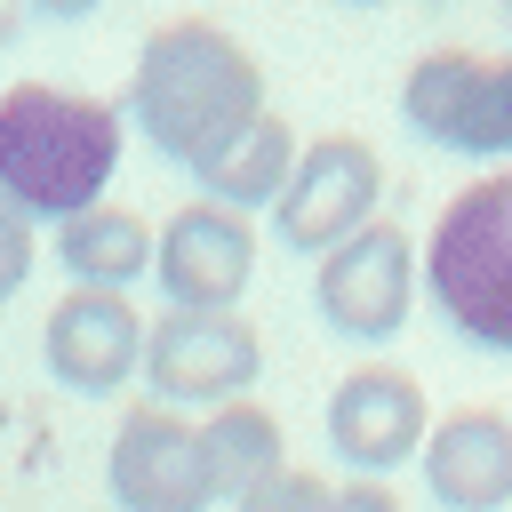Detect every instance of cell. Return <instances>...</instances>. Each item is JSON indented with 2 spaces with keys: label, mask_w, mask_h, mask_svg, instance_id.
I'll return each mask as SVG.
<instances>
[{
  "label": "cell",
  "mask_w": 512,
  "mask_h": 512,
  "mask_svg": "<svg viewBox=\"0 0 512 512\" xmlns=\"http://www.w3.org/2000/svg\"><path fill=\"white\" fill-rule=\"evenodd\" d=\"M32 256H40V248H32V224H24V216H16L8 200H0V304H8L16 288H24Z\"/></svg>",
  "instance_id": "obj_17"
},
{
  "label": "cell",
  "mask_w": 512,
  "mask_h": 512,
  "mask_svg": "<svg viewBox=\"0 0 512 512\" xmlns=\"http://www.w3.org/2000/svg\"><path fill=\"white\" fill-rule=\"evenodd\" d=\"M120 168V112L104 96H72V88H40L16 80L0 96V200L32 224H64L80 208L104 200Z\"/></svg>",
  "instance_id": "obj_2"
},
{
  "label": "cell",
  "mask_w": 512,
  "mask_h": 512,
  "mask_svg": "<svg viewBox=\"0 0 512 512\" xmlns=\"http://www.w3.org/2000/svg\"><path fill=\"white\" fill-rule=\"evenodd\" d=\"M432 432V408H424V384L392 360H360L352 376H336L328 392V448L360 472V480H384L392 464H408Z\"/></svg>",
  "instance_id": "obj_9"
},
{
  "label": "cell",
  "mask_w": 512,
  "mask_h": 512,
  "mask_svg": "<svg viewBox=\"0 0 512 512\" xmlns=\"http://www.w3.org/2000/svg\"><path fill=\"white\" fill-rule=\"evenodd\" d=\"M360 8H376V0H360Z\"/></svg>",
  "instance_id": "obj_20"
},
{
  "label": "cell",
  "mask_w": 512,
  "mask_h": 512,
  "mask_svg": "<svg viewBox=\"0 0 512 512\" xmlns=\"http://www.w3.org/2000/svg\"><path fill=\"white\" fill-rule=\"evenodd\" d=\"M112 504L120 512H208V464H200V424H184L176 408H128L104 456Z\"/></svg>",
  "instance_id": "obj_10"
},
{
  "label": "cell",
  "mask_w": 512,
  "mask_h": 512,
  "mask_svg": "<svg viewBox=\"0 0 512 512\" xmlns=\"http://www.w3.org/2000/svg\"><path fill=\"white\" fill-rule=\"evenodd\" d=\"M32 8H40V16H88L96 0H32Z\"/></svg>",
  "instance_id": "obj_19"
},
{
  "label": "cell",
  "mask_w": 512,
  "mask_h": 512,
  "mask_svg": "<svg viewBox=\"0 0 512 512\" xmlns=\"http://www.w3.org/2000/svg\"><path fill=\"white\" fill-rule=\"evenodd\" d=\"M56 264L72 272V288H112V296H128V288L152 272V224H144L136 208L96 200V208H80V216L56 224Z\"/></svg>",
  "instance_id": "obj_13"
},
{
  "label": "cell",
  "mask_w": 512,
  "mask_h": 512,
  "mask_svg": "<svg viewBox=\"0 0 512 512\" xmlns=\"http://www.w3.org/2000/svg\"><path fill=\"white\" fill-rule=\"evenodd\" d=\"M232 512H336V488H328L320 472H304V464H280V472L256 480Z\"/></svg>",
  "instance_id": "obj_16"
},
{
  "label": "cell",
  "mask_w": 512,
  "mask_h": 512,
  "mask_svg": "<svg viewBox=\"0 0 512 512\" xmlns=\"http://www.w3.org/2000/svg\"><path fill=\"white\" fill-rule=\"evenodd\" d=\"M280 448H288V440H280V416H272V408H256V400H224V408H208V424H200L208 496L240 504L256 480H272V472L288 464Z\"/></svg>",
  "instance_id": "obj_14"
},
{
  "label": "cell",
  "mask_w": 512,
  "mask_h": 512,
  "mask_svg": "<svg viewBox=\"0 0 512 512\" xmlns=\"http://www.w3.org/2000/svg\"><path fill=\"white\" fill-rule=\"evenodd\" d=\"M152 280H160L168 312H240V296L256 280V232H248V216H232L216 200H184L152 232Z\"/></svg>",
  "instance_id": "obj_8"
},
{
  "label": "cell",
  "mask_w": 512,
  "mask_h": 512,
  "mask_svg": "<svg viewBox=\"0 0 512 512\" xmlns=\"http://www.w3.org/2000/svg\"><path fill=\"white\" fill-rule=\"evenodd\" d=\"M400 112L416 136L496 160L512 152V56H464V48H432L408 80H400Z\"/></svg>",
  "instance_id": "obj_6"
},
{
  "label": "cell",
  "mask_w": 512,
  "mask_h": 512,
  "mask_svg": "<svg viewBox=\"0 0 512 512\" xmlns=\"http://www.w3.org/2000/svg\"><path fill=\"white\" fill-rule=\"evenodd\" d=\"M416 464H424L432 504H448V512H504L512 504V416L456 408V416H440L424 432Z\"/></svg>",
  "instance_id": "obj_12"
},
{
  "label": "cell",
  "mask_w": 512,
  "mask_h": 512,
  "mask_svg": "<svg viewBox=\"0 0 512 512\" xmlns=\"http://www.w3.org/2000/svg\"><path fill=\"white\" fill-rule=\"evenodd\" d=\"M312 304L336 336H360V344H384L408 328V304H416V240L400 224H360L344 248L320 256L312 272Z\"/></svg>",
  "instance_id": "obj_7"
},
{
  "label": "cell",
  "mask_w": 512,
  "mask_h": 512,
  "mask_svg": "<svg viewBox=\"0 0 512 512\" xmlns=\"http://www.w3.org/2000/svg\"><path fill=\"white\" fill-rule=\"evenodd\" d=\"M40 360L64 392L104 400L144 368V312L112 288H64L48 328H40Z\"/></svg>",
  "instance_id": "obj_11"
},
{
  "label": "cell",
  "mask_w": 512,
  "mask_h": 512,
  "mask_svg": "<svg viewBox=\"0 0 512 512\" xmlns=\"http://www.w3.org/2000/svg\"><path fill=\"white\" fill-rule=\"evenodd\" d=\"M336 512H400V496L384 480H352V488H336Z\"/></svg>",
  "instance_id": "obj_18"
},
{
  "label": "cell",
  "mask_w": 512,
  "mask_h": 512,
  "mask_svg": "<svg viewBox=\"0 0 512 512\" xmlns=\"http://www.w3.org/2000/svg\"><path fill=\"white\" fill-rule=\"evenodd\" d=\"M424 288L432 304L488 352H512V168L464 184L432 240H424Z\"/></svg>",
  "instance_id": "obj_3"
},
{
  "label": "cell",
  "mask_w": 512,
  "mask_h": 512,
  "mask_svg": "<svg viewBox=\"0 0 512 512\" xmlns=\"http://www.w3.org/2000/svg\"><path fill=\"white\" fill-rule=\"evenodd\" d=\"M288 168H296V128L280 120V112H264L208 176H200V192L216 200V208H232V216H248V208H272L280 200V184H288Z\"/></svg>",
  "instance_id": "obj_15"
},
{
  "label": "cell",
  "mask_w": 512,
  "mask_h": 512,
  "mask_svg": "<svg viewBox=\"0 0 512 512\" xmlns=\"http://www.w3.org/2000/svg\"><path fill=\"white\" fill-rule=\"evenodd\" d=\"M264 376V336L240 312H160L144 328V384L160 408H224Z\"/></svg>",
  "instance_id": "obj_5"
},
{
  "label": "cell",
  "mask_w": 512,
  "mask_h": 512,
  "mask_svg": "<svg viewBox=\"0 0 512 512\" xmlns=\"http://www.w3.org/2000/svg\"><path fill=\"white\" fill-rule=\"evenodd\" d=\"M128 120L144 144L192 176H208L256 120H264V64L208 16H176L136 48Z\"/></svg>",
  "instance_id": "obj_1"
},
{
  "label": "cell",
  "mask_w": 512,
  "mask_h": 512,
  "mask_svg": "<svg viewBox=\"0 0 512 512\" xmlns=\"http://www.w3.org/2000/svg\"><path fill=\"white\" fill-rule=\"evenodd\" d=\"M376 200H384L376 144L368 136H312V144H296V168L272 200V232L296 256H328L360 224H376Z\"/></svg>",
  "instance_id": "obj_4"
}]
</instances>
